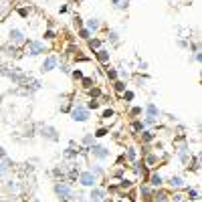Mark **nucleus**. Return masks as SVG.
Returning <instances> with one entry per match:
<instances>
[{
    "mask_svg": "<svg viewBox=\"0 0 202 202\" xmlns=\"http://www.w3.org/2000/svg\"><path fill=\"white\" fill-rule=\"evenodd\" d=\"M107 39L111 40V42H119V39H117V33H109V35H107Z\"/></svg>",
    "mask_w": 202,
    "mask_h": 202,
    "instance_id": "obj_22",
    "label": "nucleus"
},
{
    "mask_svg": "<svg viewBox=\"0 0 202 202\" xmlns=\"http://www.w3.org/2000/svg\"><path fill=\"white\" fill-rule=\"evenodd\" d=\"M150 184H152L154 188H160L162 184H164V178H162L160 174H152V176H150Z\"/></svg>",
    "mask_w": 202,
    "mask_h": 202,
    "instance_id": "obj_11",
    "label": "nucleus"
},
{
    "mask_svg": "<svg viewBox=\"0 0 202 202\" xmlns=\"http://www.w3.org/2000/svg\"><path fill=\"white\" fill-rule=\"evenodd\" d=\"M79 37H81V39H85V40H89V37H91V33H89L87 28H81V31H79Z\"/></svg>",
    "mask_w": 202,
    "mask_h": 202,
    "instance_id": "obj_16",
    "label": "nucleus"
},
{
    "mask_svg": "<svg viewBox=\"0 0 202 202\" xmlns=\"http://www.w3.org/2000/svg\"><path fill=\"white\" fill-rule=\"evenodd\" d=\"M97 105H99V103H97L95 99H91V101H89V105H87V109H97Z\"/></svg>",
    "mask_w": 202,
    "mask_h": 202,
    "instance_id": "obj_29",
    "label": "nucleus"
},
{
    "mask_svg": "<svg viewBox=\"0 0 202 202\" xmlns=\"http://www.w3.org/2000/svg\"><path fill=\"white\" fill-rule=\"evenodd\" d=\"M87 150H89V154H91L93 158H97V160H107V158L111 156V152H109L105 146H99V144H93V146H89Z\"/></svg>",
    "mask_w": 202,
    "mask_h": 202,
    "instance_id": "obj_1",
    "label": "nucleus"
},
{
    "mask_svg": "<svg viewBox=\"0 0 202 202\" xmlns=\"http://www.w3.org/2000/svg\"><path fill=\"white\" fill-rule=\"evenodd\" d=\"M101 26V22H99V18H89L87 20V31L89 33H93V31H97Z\"/></svg>",
    "mask_w": 202,
    "mask_h": 202,
    "instance_id": "obj_12",
    "label": "nucleus"
},
{
    "mask_svg": "<svg viewBox=\"0 0 202 202\" xmlns=\"http://www.w3.org/2000/svg\"><path fill=\"white\" fill-rule=\"evenodd\" d=\"M188 196H190L192 200H196V198H198V190H194V188L190 190V188H188Z\"/></svg>",
    "mask_w": 202,
    "mask_h": 202,
    "instance_id": "obj_21",
    "label": "nucleus"
},
{
    "mask_svg": "<svg viewBox=\"0 0 202 202\" xmlns=\"http://www.w3.org/2000/svg\"><path fill=\"white\" fill-rule=\"evenodd\" d=\"M152 164H156V156H148V166H152Z\"/></svg>",
    "mask_w": 202,
    "mask_h": 202,
    "instance_id": "obj_34",
    "label": "nucleus"
},
{
    "mask_svg": "<svg viewBox=\"0 0 202 202\" xmlns=\"http://www.w3.org/2000/svg\"><path fill=\"white\" fill-rule=\"evenodd\" d=\"M182 202H184V200H182ZM186 202H192V200H186Z\"/></svg>",
    "mask_w": 202,
    "mask_h": 202,
    "instance_id": "obj_39",
    "label": "nucleus"
},
{
    "mask_svg": "<svg viewBox=\"0 0 202 202\" xmlns=\"http://www.w3.org/2000/svg\"><path fill=\"white\" fill-rule=\"evenodd\" d=\"M95 55H97V59H99L101 63H107V61H109V57H111V55H109V51H105V49H99Z\"/></svg>",
    "mask_w": 202,
    "mask_h": 202,
    "instance_id": "obj_14",
    "label": "nucleus"
},
{
    "mask_svg": "<svg viewBox=\"0 0 202 202\" xmlns=\"http://www.w3.org/2000/svg\"><path fill=\"white\" fill-rule=\"evenodd\" d=\"M55 192H57V196H59L61 200H71V198H73V188H71L69 184H65V182L55 184Z\"/></svg>",
    "mask_w": 202,
    "mask_h": 202,
    "instance_id": "obj_2",
    "label": "nucleus"
},
{
    "mask_svg": "<svg viewBox=\"0 0 202 202\" xmlns=\"http://www.w3.org/2000/svg\"><path fill=\"white\" fill-rule=\"evenodd\" d=\"M123 99H125V101H131V99H133V93H131V91H123Z\"/></svg>",
    "mask_w": 202,
    "mask_h": 202,
    "instance_id": "obj_24",
    "label": "nucleus"
},
{
    "mask_svg": "<svg viewBox=\"0 0 202 202\" xmlns=\"http://www.w3.org/2000/svg\"><path fill=\"white\" fill-rule=\"evenodd\" d=\"M142 140H144V142H152V140H154V133H152V131H144Z\"/></svg>",
    "mask_w": 202,
    "mask_h": 202,
    "instance_id": "obj_18",
    "label": "nucleus"
},
{
    "mask_svg": "<svg viewBox=\"0 0 202 202\" xmlns=\"http://www.w3.org/2000/svg\"><path fill=\"white\" fill-rule=\"evenodd\" d=\"M53 69H57V57H47L44 61H42V71L47 73V71H53Z\"/></svg>",
    "mask_w": 202,
    "mask_h": 202,
    "instance_id": "obj_7",
    "label": "nucleus"
},
{
    "mask_svg": "<svg viewBox=\"0 0 202 202\" xmlns=\"http://www.w3.org/2000/svg\"><path fill=\"white\" fill-rule=\"evenodd\" d=\"M26 53L28 55H40V53H44V42H40V40H31L28 44H26Z\"/></svg>",
    "mask_w": 202,
    "mask_h": 202,
    "instance_id": "obj_5",
    "label": "nucleus"
},
{
    "mask_svg": "<svg viewBox=\"0 0 202 202\" xmlns=\"http://www.w3.org/2000/svg\"><path fill=\"white\" fill-rule=\"evenodd\" d=\"M91 142H93V135H91V133H87V135L83 137V144H91Z\"/></svg>",
    "mask_w": 202,
    "mask_h": 202,
    "instance_id": "obj_32",
    "label": "nucleus"
},
{
    "mask_svg": "<svg viewBox=\"0 0 202 202\" xmlns=\"http://www.w3.org/2000/svg\"><path fill=\"white\" fill-rule=\"evenodd\" d=\"M89 198H91V202H103V198H105V190H101V188H91Z\"/></svg>",
    "mask_w": 202,
    "mask_h": 202,
    "instance_id": "obj_6",
    "label": "nucleus"
},
{
    "mask_svg": "<svg viewBox=\"0 0 202 202\" xmlns=\"http://www.w3.org/2000/svg\"><path fill=\"white\" fill-rule=\"evenodd\" d=\"M71 119L73 121H87L89 119V109L83 107V105H77V107L71 111Z\"/></svg>",
    "mask_w": 202,
    "mask_h": 202,
    "instance_id": "obj_4",
    "label": "nucleus"
},
{
    "mask_svg": "<svg viewBox=\"0 0 202 202\" xmlns=\"http://www.w3.org/2000/svg\"><path fill=\"white\" fill-rule=\"evenodd\" d=\"M107 77H109V79H117V71H113V69H111V71H107Z\"/></svg>",
    "mask_w": 202,
    "mask_h": 202,
    "instance_id": "obj_30",
    "label": "nucleus"
},
{
    "mask_svg": "<svg viewBox=\"0 0 202 202\" xmlns=\"http://www.w3.org/2000/svg\"><path fill=\"white\" fill-rule=\"evenodd\" d=\"M35 202H39V200H35Z\"/></svg>",
    "mask_w": 202,
    "mask_h": 202,
    "instance_id": "obj_40",
    "label": "nucleus"
},
{
    "mask_svg": "<svg viewBox=\"0 0 202 202\" xmlns=\"http://www.w3.org/2000/svg\"><path fill=\"white\" fill-rule=\"evenodd\" d=\"M83 87H85V89H91V87H93V81L91 79H83Z\"/></svg>",
    "mask_w": 202,
    "mask_h": 202,
    "instance_id": "obj_28",
    "label": "nucleus"
},
{
    "mask_svg": "<svg viewBox=\"0 0 202 202\" xmlns=\"http://www.w3.org/2000/svg\"><path fill=\"white\" fill-rule=\"evenodd\" d=\"M168 184H170V188H182V186H184V180H182L180 176H172V178L168 180Z\"/></svg>",
    "mask_w": 202,
    "mask_h": 202,
    "instance_id": "obj_10",
    "label": "nucleus"
},
{
    "mask_svg": "<svg viewBox=\"0 0 202 202\" xmlns=\"http://www.w3.org/2000/svg\"><path fill=\"white\" fill-rule=\"evenodd\" d=\"M99 47H101V40H99V39H89V49L99 51Z\"/></svg>",
    "mask_w": 202,
    "mask_h": 202,
    "instance_id": "obj_15",
    "label": "nucleus"
},
{
    "mask_svg": "<svg viewBox=\"0 0 202 202\" xmlns=\"http://www.w3.org/2000/svg\"><path fill=\"white\" fill-rule=\"evenodd\" d=\"M42 135H47L49 140H53V142H57L59 140V135H57V131L53 129V127H42Z\"/></svg>",
    "mask_w": 202,
    "mask_h": 202,
    "instance_id": "obj_13",
    "label": "nucleus"
},
{
    "mask_svg": "<svg viewBox=\"0 0 202 202\" xmlns=\"http://www.w3.org/2000/svg\"><path fill=\"white\" fill-rule=\"evenodd\" d=\"M127 158L129 160H135V150L133 148H127Z\"/></svg>",
    "mask_w": 202,
    "mask_h": 202,
    "instance_id": "obj_27",
    "label": "nucleus"
},
{
    "mask_svg": "<svg viewBox=\"0 0 202 202\" xmlns=\"http://www.w3.org/2000/svg\"><path fill=\"white\" fill-rule=\"evenodd\" d=\"M115 89L117 91H125V83L123 81H115Z\"/></svg>",
    "mask_w": 202,
    "mask_h": 202,
    "instance_id": "obj_23",
    "label": "nucleus"
},
{
    "mask_svg": "<svg viewBox=\"0 0 202 202\" xmlns=\"http://www.w3.org/2000/svg\"><path fill=\"white\" fill-rule=\"evenodd\" d=\"M146 115H148V117H154V119H156V117L160 115V109H158V107H156L154 103H148V105H146Z\"/></svg>",
    "mask_w": 202,
    "mask_h": 202,
    "instance_id": "obj_9",
    "label": "nucleus"
},
{
    "mask_svg": "<svg viewBox=\"0 0 202 202\" xmlns=\"http://www.w3.org/2000/svg\"><path fill=\"white\" fill-rule=\"evenodd\" d=\"M140 113H142V107H133L131 109V115H140Z\"/></svg>",
    "mask_w": 202,
    "mask_h": 202,
    "instance_id": "obj_33",
    "label": "nucleus"
},
{
    "mask_svg": "<svg viewBox=\"0 0 202 202\" xmlns=\"http://www.w3.org/2000/svg\"><path fill=\"white\" fill-rule=\"evenodd\" d=\"M91 95L97 97V95H101V91H99V89H91Z\"/></svg>",
    "mask_w": 202,
    "mask_h": 202,
    "instance_id": "obj_35",
    "label": "nucleus"
},
{
    "mask_svg": "<svg viewBox=\"0 0 202 202\" xmlns=\"http://www.w3.org/2000/svg\"><path fill=\"white\" fill-rule=\"evenodd\" d=\"M144 127H146V125H144V123H142V121H135V123H133V125H131V129H133V131H142V129H144Z\"/></svg>",
    "mask_w": 202,
    "mask_h": 202,
    "instance_id": "obj_17",
    "label": "nucleus"
},
{
    "mask_svg": "<svg viewBox=\"0 0 202 202\" xmlns=\"http://www.w3.org/2000/svg\"><path fill=\"white\" fill-rule=\"evenodd\" d=\"M156 202H158V200H156Z\"/></svg>",
    "mask_w": 202,
    "mask_h": 202,
    "instance_id": "obj_41",
    "label": "nucleus"
},
{
    "mask_svg": "<svg viewBox=\"0 0 202 202\" xmlns=\"http://www.w3.org/2000/svg\"><path fill=\"white\" fill-rule=\"evenodd\" d=\"M71 75H73V79H83V73H81L79 69H77V71H73Z\"/></svg>",
    "mask_w": 202,
    "mask_h": 202,
    "instance_id": "obj_31",
    "label": "nucleus"
},
{
    "mask_svg": "<svg viewBox=\"0 0 202 202\" xmlns=\"http://www.w3.org/2000/svg\"><path fill=\"white\" fill-rule=\"evenodd\" d=\"M111 117H113V111L111 109H105L103 111V119H111Z\"/></svg>",
    "mask_w": 202,
    "mask_h": 202,
    "instance_id": "obj_25",
    "label": "nucleus"
},
{
    "mask_svg": "<svg viewBox=\"0 0 202 202\" xmlns=\"http://www.w3.org/2000/svg\"><path fill=\"white\" fill-rule=\"evenodd\" d=\"M79 184L81 186H85V188H95V184H97V176L91 174L89 170H87V172H81L79 174Z\"/></svg>",
    "mask_w": 202,
    "mask_h": 202,
    "instance_id": "obj_3",
    "label": "nucleus"
},
{
    "mask_svg": "<svg viewBox=\"0 0 202 202\" xmlns=\"http://www.w3.org/2000/svg\"><path fill=\"white\" fill-rule=\"evenodd\" d=\"M142 194H144V196H148V194H150V188H148V186H144V188H142Z\"/></svg>",
    "mask_w": 202,
    "mask_h": 202,
    "instance_id": "obj_36",
    "label": "nucleus"
},
{
    "mask_svg": "<svg viewBox=\"0 0 202 202\" xmlns=\"http://www.w3.org/2000/svg\"><path fill=\"white\" fill-rule=\"evenodd\" d=\"M95 135H97V137H103V135H107V129H105V127H101V129H97V131H95Z\"/></svg>",
    "mask_w": 202,
    "mask_h": 202,
    "instance_id": "obj_26",
    "label": "nucleus"
},
{
    "mask_svg": "<svg viewBox=\"0 0 202 202\" xmlns=\"http://www.w3.org/2000/svg\"><path fill=\"white\" fill-rule=\"evenodd\" d=\"M10 42H14V44L24 42V33L18 31V28H12V31H10Z\"/></svg>",
    "mask_w": 202,
    "mask_h": 202,
    "instance_id": "obj_8",
    "label": "nucleus"
},
{
    "mask_svg": "<svg viewBox=\"0 0 202 202\" xmlns=\"http://www.w3.org/2000/svg\"><path fill=\"white\" fill-rule=\"evenodd\" d=\"M44 37H47V39H55V33H53V31H49V33H47Z\"/></svg>",
    "mask_w": 202,
    "mask_h": 202,
    "instance_id": "obj_37",
    "label": "nucleus"
},
{
    "mask_svg": "<svg viewBox=\"0 0 202 202\" xmlns=\"http://www.w3.org/2000/svg\"><path fill=\"white\" fill-rule=\"evenodd\" d=\"M0 158H4V160H6V152H4V148H0Z\"/></svg>",
    "mask_w": 202,
    "mask_h": 202,
    "instance_id": "obj_38",
    "label": "nucleus"
},
{
    "mask_svg": "<svg viewBox=\"0 0 202 202\" xmlns=\"http://www.w3.org/2000/svg\"><path fill=\"white\" fill-rule=\"evenodd\" d=\"M89 172H91V174H95V176H101V174H103V170H101L99 166H91V170H89Z\"/></svg>",
    "mask_w": 202,
    "mask_h": 202,
    "instance_id": "obj_19",
    "label": "nucleus"
},
{
    "mask_svg": "<svg viewBox=\"0 0 202 202\" xmlns=\"http://www.w3.org/2000/svg\"><path fill=\"white\" fill-rule=\"evenodd\" d=\"M156 196H158V198H156L158 202H166V198H168V196H166V192H162V190H160V192H156Z\"/></svg>",
    "mask_w": 202,
    "mask_h": 202,
    "instance_id": "obj_20",
    "label": "nucleus"
}]
</instances>
